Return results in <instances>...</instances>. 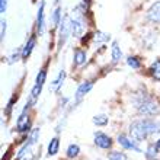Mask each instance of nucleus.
<instances>
[{"mask_svg": "<svg viewBox=\"0 0 160 160\" xmlns=\"http://www.w3.org/2000/svg\"><path fill=\"white\" fill-rule=\"evenodd\" d=\"M109 39V35L108 34H103V32H98L96 37H95V41L96 42H105Z\"/></svg>", "mask_w": 160, "mask_h": 160, "instance_id": "b1692460", "label": "nucleus"}, {"mask_svg": "<svg viewBox=\"0 0 160 160\" xmlns=\"http://www.w3.org/2000/svg\"><path fill=\"white\" fill-rule=\"evenodd\" d=\"M61 28H60V39H58V47H61L64 42L67 41L70 31H72V21L68 19V16H64L61 19Z\"/></svg>", "mask_w": 160, "mask_h": 160, "instance_id": "20e7f679", "label": "nucleus"}, {"mask_svg": "<svg viewBox=\"0 0 160 160\" xmlns=\"http://www.w3.org/2000/svg\"><path fill=\"white\" fill-rule=\"evenodd\" d=\"M80 153V147L77 146V144H72V146H68L67 148V156L70 157V159H74V157L79 156Z\"/></svg>", "mask_w": 160, "mask_h": 160, "instance_id": "6ab92c4d", "label": "nucleus"}, {"mask_svg": "<svg viewBox=\"0 0 160 160\" xmlns=\"http://www.w3.org/2000/svg\"><path fill=\"white\" fill-rule=\"evenodd\" d=\"M29 127H31V121H29V117L26 115V108H25V111L22 112V115L19 117V119L16 122V128H18V131L25 132V131L29 130Z\"/></svg>", "mask_w": 160, "mask_h": 160, "instance_id": "9d476101", "label": "nucleus"}, {"mask_svg": "<svg viewBox=\"0 0 160 160\" xmlns=\"http://www.w3.org/2000/svg\"><path fill=\"white\" fill-rule=\"evenodd\" d=\"M4 34H6V21H2V41L4 39Z\"/></svg>", "mask_w": 160, "mask_h": 160, "instance_id": "a878e982", "label": "nucleus"}, {"mask_svg": "<svg viewBox=\"0 0 160 160\" xmlns=\"http://www.w3.org/2000/svg\"><path fill=\"white\" fill-rule=\"evenodd\" d=\"M127 64H128V66H130V67H132V68H135V70H137V68H140L141 67V60L138 58V57H128V58H127Z\"/></svg>", "mask_w": 160, "mask_h": 160, "instance_id": "aec40b11", "label": "nucleus"}, {"mask_svg": "<svg viewBox=\"0 0 160 160\" xmlns=\"http://www.w3.org/2000/svg\"><path fill=\"white\" fill-rule=\"evenodd\" d=\"M6 6H8V0H0V13H4Z\"/></svg>", "mask_w": 160, "mask_h": 160, "instance_id": "393cba45", "label": "nucleus"}, {"mask_svg": "<svg viewBox=\"0 0 160 160\" xmlns=\"http://www.w3.org/2000/svg\"><path fill=\"white\" fill-rule=\"evenodd\" d=\"M93 122L96 124V125H106L108 124V117L106 115H96L95 118H93Z\"/></svg>", "mask_w": 160, "mask_h": 160, "instance_id": "412c9836", "label": "nucleus"}, {"mask_svg": "<svg viewBox=\"0 0 160 160\" xmlns=\"http://www.w3.org/2000/svg\"><path fill=\"white\" fill-rule=\"evenodd\" d=\"M150 73H152L153 79L157 80V82H160V60H156V61L152 64V67H150Z\"/></svg>", "mask_w": 160, "mask_h": 160, "instance_id": "dca6fc26", "label": "nucleus"}, {"mask_svg": "<svg viewBox=\"0 0 160 160\" xmlns=\"http://www.w3.org/2000/svg\"><path fill=\"white\" fill-rule=\"evenodd\" d=\"M108 159L109 160H127V156L124 153H119V152H112L108 154Z\"/></svg>", "mask_w": 160, "mask_h": 160, "instance_id": "4be33fe9", "label": "nucleus"}, {"mask_svg": "<svg viewBox=\"0 0 160 160\" xmlns=\"http://www.w3.org/2000/svg\"><path fill=\"white\" fill-rule=\"evenodd\" d=\"M35 44H37V39H35V37H31L29 41L26 42V45L23 47V50H22V58H28L31 55V52H32V50H34Z\"/></svg>", "mask_w": 160, "mask_h": 160, "instance_id": "f8f14e48", "label": "nucleus"}, {"mask_svg": "<svg viewBox=\"0 0 160 160\" xmlns=\"http://www.w3.org/2000/svg\"><path fill=\"white\" fill-rule=\"evenodd\" d=\"M147 19L154 23H160V0L152 4V8L147 10Z\"/></svg>", "mask_w": 160, "mask_h": 160, "instance_id": "1a4fd4ad", "label": "nucleus"}, {"mask_svg": "<svg viewBox=\"0 0 160 160\" xmlns=\"http://www.w3.org/2000/svg\"><path fill=\"white\" fill-rule=\"evenodd\" d=\"M111 57H112V61H114V63H118L119 60H121V57H122V51H121V48H119V45H118V42L117 41L112 44Z\"/></svg>", "mask_w": 160, "mask_h": 160, "instance_id": "2eb2a0df", "label": "nucleus"}, {"mask_svg": "<svg viewBox=\"0 0 160 160\" xmlns=\"http://www.w3.org/2000/svg\"><path fill=\"white\" fill-rule=\"evenodd\" d=\"M86 63V52L83 50H77L74 52V66H82Z\"/></svg>", "mask_w": 160, "mask_h": 160, "instance_id": "f3484780", "label": "nucleus"}, {"mask_svg": "<svg viewBox=\"0 0 160 160\" xmlns=\"http://www.w3.org/2000/svg\"><path fill=\"white\" fill-rule=\"evenodd\" d=\"M157 152H159V147H157V144H150L147 147V152H146V156H147L148 160H152V159H156L157 156Z\"/></svg>", "mask_w": 160, "mask_h": 160, "instance_id": "a211bd4d", "label": "nucleus"}, {"mask_svg": "<svg viewBox=\"0 0 160 160\" xmlns=\"http://www.w3.org/2000/svg\"><path fill=\"white\" fill-rule=\"evenodd\" d=\"M157 132H160V122L156 121V119H137L130 125V135L135 141L146 140L150 135L157 134Z\"/></svg>", "mask_w": 160, "mask_h": 160, "instance_id": "f257e3e1", "label": "nucleus"}, {"mask_svg": "<svg viewBox=\"0 0 160 160\" xmlns=\"http://www.w3.org/2000/svg\"><path fill=\"white\" fill-rule=\"evenodd\" d=\"M58 148H60V138L54 137L48 144V156H55L58 153Z\"/></svg>", "mask_w": 160, "mask_h": 160, "instance_id": "4468645a", "label": "nucleus"}, {"mask_svg": "<svg viewBox=\"0 0 160 160\" xmlns=\"http://www.w3.org/2000/svg\"><path fill=\"white\" fill-rule=\"evenodd\" d=\"M93 88V83L92 82H84V83H82L77 88L76 90V95H74V103H80V102L83 101V98L86 96V93H89V90Z\"/></svg>", "mask_w": 160, "mask_h": 160, "instance_id": "39448f33", "label": "nucleus"}, {"mask_svg": "<svg viewBox=\"0 0 160 160\" xmlns=\"http://www.w3.org/2000/svg\"><path fill=\"white\" fill-rule=\"evenodd\" d=\"M84 31V23L80 19H73L72 21V34L74 37H80Z\"/></svg>", "mask_w": 160, "mask_h": 160, "instance_id": "9b49d317", "label": "nucleus"}, {"mask_svg": "<svg viewBox=\"0 0 160 160\" xmlns=\"http://www.w3.org/2000/svg\"><path fill=\"white\" fill-rule=\"evenodd\" d=\"M44 9H45V3L41 2L38 9V16H37V28H38L39 35H42L44 31H45V13H44Z\"/></svg>", "mask_w": 160, "mask_h": 160, "instance_id": "6e6552de", "label": "nucleus"}, {"mask_svg": "<svg viewBox=\"0 0 160 160\" xmlns=\"http://www.w3.org/2000/svg\"><path fill=\"white\" fill-rule=\"evenodd\" d=\"M156 144H157V147H159V150H160V140H159V141H157Z\"/></svg>", "mask_w": 160, "mask_h": 160, "instance_id": "bb28decb", "label": "nucleus"}, {"mask_svg": "<svg viewBox=\"0 0 160 160\" xmlns=\"http://www.w3.org/2000/svg\"><path fill=\"white\" fill-rule=\"evenodd\" d=\"M52 23L54 25H60L61 23V9L57 8L54 10V15H52Z\"/></svg>", "mask_w": 160, "mask_h": 160, "instance_id": "5701e85b", "label": "nucleus"}, {"mask_svg": "<svg viewBox=\"0 0 160 160\" xmlns=\"http://www.w3.org/2000/svg\"><path fill=\"white\" fill-rule=\"evenodd\" d=\"M152 160H154V159H152Z\"/></svg>", "mask_w": 160, "mask_h": 160, "instance_id": "c85d7f7f", "label": "nucleus"}, {"mask_svg": "<svg viewBox=\"0 0 160 160\" xmlns=\"http://www.w3.org/2000/svg\"><path fill=\"white\" fill-rule=\"evenodd\" d=\"M95 144L101 148H111L112 146V140L103 132H96L95 134Z\"/></svg>", "mask_w": 160, "mask_h": 160, "instance_id": "0eeeda50", "label": "nucleus"}, {"mask_svg": "<svg viewBox=\"0 0 160 160\" xmlns=\"http://www.w3.org/2000/svg\"><path fill=\"white\" fill-rule=\"evenodd\" d=\"M55 2H58V0H55Z\"/></svg>", "mask_w": 160, "mask_h": 160, "instance_id": "cd10ccee", "label": "nucleus"}, {"mask_svg": "<svg viewBox=\"0 0 160 160\" xmlns=\"http://www.w3.org/2000/svg\"><path fill=\"white\" fill-rule=\"evenodd\" d=\"M118 143L121 144L124 148H127V150H134V152H137V153H141V148L137 146V141H135L134 138H128L127 135H119Z\"/></svg>", "mask_w": 160, "mask_h": 160, "instance_id": "423d86ee", "label": "nucleus"}, {"mask_svg": "<svg viewBox=\"0 0 160 160\" xmlns=\"http://www.w3.org/2000/svg\"><path fill=\"white\" fill-rule=\"evenodd\" d=\"M134 102H135L138 114L144 115V117H154V115L160 114V106L153 101L152 98L146 96V95L137 96V99Z\"/></svg>", "mask_w": 160, "mask_h": 160, "instance_id": "f03ea898", "label": "nucleus"}, {"mask_svg": "<svg viewBox=\"0 0 160 160\" xmlns=\"http://www.w3.org/2000/svg\"><path fill=\"white\" fill-rule=\"evenodd\" d=\"M45 77H47V70H45V68H42L41 72L38 73L37 80H35L34 88H32V90H31L29 102H28V105H29V106L35 105V103H37V101H38L39 93H41V90H42V86H44V83H45Z\"/></svg>", "mask_w": 160, "mask_h": 160, "instance_id": "7ed1b4c3", "label": "nucleus"}, {"mask_svg": "<svg viewBox=\"0 0 160 160\" xmlns=\"http://www.w3.org/2000/svg\"><path fill=\"white\" fill-rule=\"evenodd\" d=\"M64 79H66V72H64V70H61V72H60V74H58V77H57V79H55L52 83H51L50 89L52 90V92H58L60 88L63 86Z\"/></svg>", "mask_w": 160, "mask_h": 160, "instance_id": "ddd939ff", "label": "nucleus"}]
</instances>
